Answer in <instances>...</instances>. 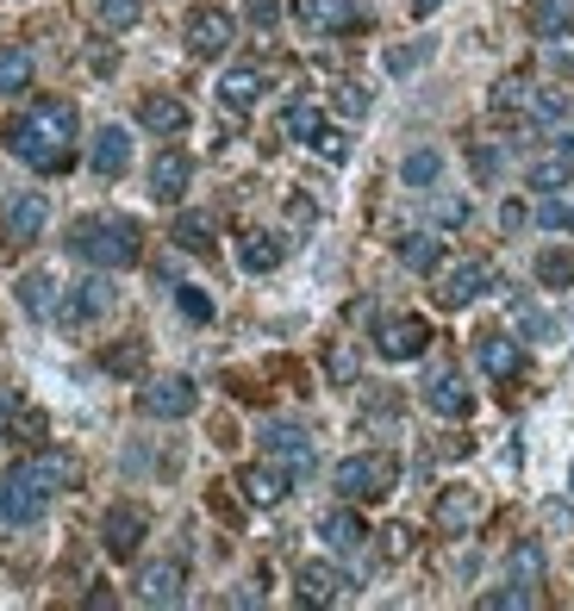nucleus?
Wrapping results in <instances>:
<instances>
[{"label": "nucleus", "mask_w": 574, "mask_h": 611, "mask_svg": "<svg viewBox=\"0 0 574 611\" xmlns=\"http://www.w3.org/2000/svg\"><path fill=\"white\" fill-rule=\"evenodd\" d=\"M107 306H112V282H107V268H100V275L76 282V294L63 299V318H69V325H88V318H100Z\"/></svg>", "instance_id": "nucleus-19"}, {"label": "nucleus", "mask_w": 574, "mask_h": 611, "mask_svg": "<svg viewBox=\"0 0 574 611\" xmlns=\"http://www.w3.org/2000/svg\"><path fill=\"white\" fill-rule=\"evenodd\" d=\"M537 282L543 287H574V256L568 250H543L537 256Z\"/></svg>", "instance_id": "nucleus-39"}, {"label": "nucleus", "mask_w": 574, "mask_h": 611, "mask_svg": "<svg viewBox=\"0 0 574 611\" xmlns=\"http://www.w3.org/2000/svg\"><path fill=\"white\" fill-rule=\"evenodd\" d=\"M95 13H100V26H107V32H131V26L144 19V0H100Z\"/></svg>", "instance_id": "nucleus-37"}, {"label": "nucleus", "mask_w": 574, "mask_h": 611, "mask_svg": "<svg viewBox=\"0 0 574 611\" xmlns=\"http://www.w3.org/2000/svg\"><path fill=\"white\" fill-rule=\"evenodd\" d=\"M512 318H518V325H525L531 337H556V325H550V318H543L537 306H531V299H512Z\"/></svg>", "instance_id": "nucleus-44"}, {"label": "nucleus", "mask_w": 574, "mask_h": 611, "mask_svg": "<svg viewBox=\"0 0 574 611\" xmlns=\"http://www.w3.org/2000/svg\"><path fill=\"white\" fill-rule=\"evenodd\" d=\"M313 144H319V150H325V157H331V162H344V157H350V144H344V131H331V126H325V131H319V138H313Z\"/></svg>", "instance_id": "nucleus-49"}, {"label": "nucleus", "mask_w": 574, "mask_h": 611, "mask_svg": "<svg viewBox=\"0 0 574 611\" xmlns=\"http://www.w3.org/2000/svg\"><path fill=\"white\" fill-rule=\"evenodd\" d=\"M281 131L287 138H300V144H313L325 131V112H319V100H294V107L281 112Z\"/></svg>", "instance_id": "nucleus-31"}, {"label": "nucleus", "mask_w": 574, "mask_h": 611, "mask_svg": "<svg viewBox=\"0 0 574 611\" xmlns=\"http://www.w3.org/2000/svg\"><path fill=\"white\" fill-rule=\"evenodd\" d=\"M188 181H194V162L181 157V150H162L157 162H150V200H181L188 194Z\"/></svg>", "instance_id": "nucleus-18"}, {"label": "nucleus", "mask_w": 574, "mask_h": 611, "mask_svg": "<svg viewBox=\"0 0 574 611\" xmlns=\"http://www.w3.org/2000/svg\"><path fill=\"white\" fill-rule=\"evenodd\" d=\"M568 175H574V162L556 150V157H537V162H531V175H525V181H531L537 194H556V188H568Z\"/></svg>", "instance_id": "nucleus-34"}, {"label": "nucleus", "mask_w": 574, "mask_h": 611, "mask_svg": "<svg viewBox=\"0 0 574 611\" xmlns=\"http://www.w3.org/2000/svg\"><path fill=\"white\" fill-rule=\"evenodd\" d=\"M531 95H537V88H531V76H499L494 95H487V107H494L499 119H512V112H531Z\"/></svg>", "instance_id": "nucleus-29"}, {"label": "nucleus", "mask_w": 574, "mask_h": 611, "mask_svg": "<svg viewBox=\"0 0 574 611\" xmlns=\"http://www.w3.org/2000/svg\"><path fill=\"white\" fill-rule=\"evenodd\" d=\"M287 481H294V474H287L281 462H256V469L238 474V493H244V505H281Z\"/></svg>", "instance_id": "nucleus-15"}, {"label": "nucleus", "mask_w": 574, "mask_h": 611, "mask_svg": "<svg viewBox=\"0 0 574 611\" xmlns=\"http://www.w3.org/2000/svg\"><path fill=\"white\" fill-rule=\"evenodd\" d=\"M95 175L100 181H119V175L131 169V131L126 126H100V138H95Z\"/></svg>", "instance_id": "nucleus-17"}, {"label": "nucleus", "mask_w": 574, "mask_h": 611, "mask_svg": "<svg viewBox=\"0 0 574 611\" xmlns=\"http://www.w3.org/2000/svg\"><path fill=\"white\" fill-rule=\"evenodd\" d=\"M425 57H430V45H394L387 50V69H394V76H413Z\"/></svg>", "instance_id": "nucleus-42"}, {"label": "nucleus", "mask_w": 574, "mask_h": 611, "mask_svg": "<svg viewBox=\"0 0 574 611\" xmlns=\"http://www.w3.org/2000/svg\"><path fill=\"white\" fill-rule=\"evenodd\" d=\"M437 175H444V157H437V150H413V157L399 162V181H406V188H437Z\"/></svg>", "instance_id": "nucleus-35"}, {"label": "nucleus", "mask_w": 574, "mask_h": 611, "mask_svg": "<svg viewBox=\"0 0 574 611\" xmlns=\"http://www.w3.org/2000/svg\"><path fill=\"white\" fill-rule=\"evenodd\" d=\"M537 219L550 225V231H562V225H568V200H556V194H550V200L537 206Z\"/></svg>", "instance_id": "nucleus-48"}, {"label": "nucleus", "mask_w": 574, "mask_h": 611, "mask_svg": "<svg viewBox=\"0 0 574 611\" xmlns=\"http://www.w3.org/2000/svg\"><path fill=\"white\" fill-rule=\"evenodd\" d=\"M325 375H331V387H356V349L337 344L331 356H325Z\"/></svg>", "instance_id": "nucleus-40"}, {"label": "nucleus", "mask_w": 574, "mask_h": 611, "mask_svg": "<svg viewBox=\"0 0 574 611\" xmlns=\"http://www.w3.org/2000/svg\"><path fill=\"white\" fill-rule=\"evenodd\" d=\"M568 231H574V206H568Z\"/></svg>", "instance_id": "nucleus-58"}, {"label": "nucleus", "mask_w": 574, "mask_h": 611, "mask_svg": "<svg viewBox=\"0 0 574 611\" xmlns=\"http://www.w3.org/2000/svg\"><path fill=\"white\" fill-rule=\"evenodd\" d=\"M543 524H550V531H568V536H574V512H568L562 500H556V505H543Z\"/></svg>", "instance_id": "nucleus-50"}, {"label": "nucleus", "mask_w": 574, "mask_h": 611, "mask_svg": "<svg viewBox=\"0 0 574 611\" xmlns=\"http://www.w3.org/2000/svg\"><path fill=\"white\" fill-rule=\"evenodd\" d=\"M188 100H176V95H144L138 100V126L144 131H157V138H181L188 131Z\"/></svg>", "instance_id": "nucleus-12"}, {"label": "nucleus", "mask_w": 574, "mask_h": 611, "mask_svg": "<svg viewBox=\"0 0 574 611\" xmlns=\"http://www.w3.org/2000/svg\"><path fill=\"white\" fill-rule=\"evenodd\" d=\"M375 349H382L387 362H418L430 349V325H425V318H382Z\"/></svg>", "instance_id": "nucleus-9"}, {"label": "nucleus", "mask_w": 574, "mask_h": 611, "mask_svg": "<svg viewBox=\"0 0 574 611\" xmlns=\"http://www.w3.org/2000/svg\"><path fill=\"white\" fill-rule=\"evenodd\" d=\"M13 412H19V400L7 387H0V431H7V424H13Z\"/></svg>", "instance_id": "nucleus-55"}, {"label": "nucleus", "mask_w": 574, "mask_h": 611, "mask_svg": "<svg viewBox=\"0 0 574 611\" xmlns=\"http://www.w3.org/2000/svg\"><path fill=\"white\" fill-rule=\"evenodd\" d=\"M525 119H537V126H562V119H568V95H562V88H537Z\"/></svg>", "instance_id": "nucleus-36"}, {"label": "nucleus", "mask_w": 574, "mask_h": 611, "mask_svg": "<svg viewBox=\"0 0 574 611\" xmlns=\"http://www.w3.org/2000/svg\"><path fill=\"white\" fill-rule=\"evenodd\" d=\"M337 493H344V500L350 505H375V500H387V493H394L399 486V462L387 450H368V455H344V462H337Z\"/></svg>", "instance_id": "nucleus-3"}, {"label": "nucleus", "mask_w": 574, "mask_h": 611, "mask_svg": "<svg viewBox=\"0 0 574 611\" xmlns=\"http://www.w3.org/2000/svg\"><path fill=\"white\" fill-rule=\"evenodd\" d=\"M506 568H512V580H518V587H537V580H543V549L537 543H518L506 555Z\"/></svg>", "instance_id": "nucleus-38"}, {"label": "nucleus", "mask_w": 574, "mask_h": 611, "mask_svg": "<svg viewBox=\"0 0 574 611\" xmlns=\"http://www.w3.org/2000/svg\"><path fill=\"white\" fill-rule=\"evenodd\" d=\"M19 306H26L32 318H57L63 313V294H57V282H50L44 268H32V275L19 282Z\"/></svg>", "instance_id": "nucleus-25"}, {"label": "nucleus", "mask_w": 574, "mask_h": 611, "mask_svg": "<svg viewBox=\"0 0 574 611\" xmlns=\"http://www.w3.org/2000/svg\"><path fill=\"white\" fill-rule=\"evenodd\" d=\"M319 536H325V549H337V555H356V549H368V524L350 512V505L325 512V518H319Z\"/></svg>", "instance_id": "nucleus-20"}, {"label": "nucleus", "mask_w": 574, "mask_h": 611, "mask_svg": "<svg viewBox=\"0 0 574 611\" xmlns=\"http://www.w3.org/2000/svg\"><path fill=\"white\" fill-rule=\"evenodd\" d=\"M275 19H281V13H275V0H250V26H256V32H269Z\"/></svg>", "instance_id": "nucleus-51"}, {"label": "nucleus", "mask_w": 574, "mask_h": 611, "mask_svg": "<svg viewBox=\"0 0 574 611\" xmlns=\"http://www.w3.org/2000/svg\"><path fill=\"white\" fill-rule=\"evenodd\" d=\"M294 19H300V32L313 38H337L356 26V7L350 0H294Z\"/></svg>", "instance_id": "nucleus-11"}, {"label": "nucleus", "mask_w": 574, "mask_h": 611, "mask_svg": "<svg viewBox=\"0 0 574 611\" xmlns=\"http://www.w3.org/2000/svg\"><path fill=\"white\" fill-rule=\"evenodd\" d=\"M281 256H287V244L275 231H244V244H238V263L250 268V275H269V268H281Z\"/></svg>", "instance_id": "nucleus-24"}, {"label": "nucleus", "mask_w": 574, "mask_h": 611, "mask_svg": "<svg viewBox=\"0 0 574 611\" xmlns=\"http://www.w3.org/2000/svg\"><path fill=\"white\" fill-rule=\"evenodd\" d=\"M263 88H269V76L256 63H238V69H225V81H219V100L231 112H250L256 100H263Z\"/></svg>", "instance_id": "nucleus-22"}, {"label": "nucleus", "mask_w": 574, "mask_h": 611, "mask_svg": "<svg viewBox=\"0 0 574 611\" xmlns=\"http://www.w3.org/2000/svg\"><path fill=\"white\" fill-rule=\"evenodd\" d=\"M169 237H176L188 256H207V250H212V219H207V213H181Z\"/></svg>", "instance_id": "nucleus-33"}, {"label": "nucleus", "mask_w": 574, "mask_h": 611, "mask_svg": "<svg viewBox=\"0 0 574 611\" xmlns=\"http://www.w3.org/2000/svg\"><path fill=\"white\" fill-rule=\"evenodd\" d=\"M44 225H50L44 194H13V200H7V237H13V244H38Z\"/></svg>", "instance_id": "nucleus-13"}, {"label": "nucleus", "mask_w": 574, "mask_h": 611, "mask_svg": "<svg viewBox=\"0 0 574 611\" xmlns=\"http://www.w3.org/2000/svg\"><path fill=\"white\" fill-rule=\"evenodd\" d=\"M337 107H344V112H363V107H368V95L356 88V81H344V95H337Z\"/></svg>", "instance_id": "nucleus-54"}, {"label": "nucleus", "mask_w": 574, "mask_h": 611, "mask_svg": "<svg viewBox=\"0 0 574 611\" xmlns=\"http://www.w3.org/2000/svg\"><path fill=\"white\" fill-rule=\"evenodd\" d=\"M263 450L287 474H313V437H306L300 424H263Z\"/></svg>", "instance_id": "nucleus-10"}, {"label": "nucleus", "mask_w": 574, "mask_h": 611, "mask_svg": "<svg viewBox=\"0 0 574 611\" xmlns=\"http://www.w3.org/2000/svg\"><path fill=\"white\" fill-rule=\"evenodd\" d=\"M430 219L444 225V231H456V225H468V200H463V194H437V206H430Z\"/></svg>", "instance_id": "nucleus-41"}, {"label": "nucleus", "mask_w": 574, "mask_h": 611, "mask_svg": "<svg viewBox=\"0 0 574 611\" xmlns=\"http://www.w3.org/2000/svg\"><path fill=\"white\" fill-rule=\"evenodd\" d=\"M300 599L306 605H337V599H350V574L331 562H300Z\"/></svg>", "instance_id": "nucleus-14"}, {"label": "nucleus", "mask_w": 574, "mask_h": 611, "mask_svg": "<svg viewBox=\"0 0 574 611\" xmlns=\"http://www.w3.org/2000/svg\"><path fill=\"white\" fill-rule=\"evenodd\" d=\"M176 299H181V313H188L194 325H207V318H212V299L200 294V287H176Z\"/></svg>", "instance_id": "nucleus-46"}, {"label": "nucleus", "mask_w": 574, "mask_h": 611, "mask_svg": "<svg viewBox=\"0 0 574 611\" xmlns=\"http://www.w3.org/2000/svg\"><path fill=\"white\" fill-rule=\"evenodd\" d=\"M574 26V0H537L531 7V32L537 38H562Z\"/></svg>", "instance_id": "nucleus-32"}, {"label": "nucleus", "mask_w": 574, "mask_h": 611, "mask_svg": "<svg viewBox=\"0 0 574 611\" xmlns=\"http://www.w3.org/2000/svg\"><path fill=\"white\" fill-rule=\"evenodd\" d=\"M32 88V50L26 45H0V100H13Z\"/></svg>", "instance_id": "nucleus-27"}, {"label": "nucleus", "mask_w": 574, "mask_h": 611, "mask_svg": "<svg viewBox=\"0 0 574 611\" xmlns=\"http://www.w3.org/2000/svg\"><path fill=\"white\" fill-rule=\"evenodd\" d=\"M76 131H81V119H76L69 100H38V107L26 112V119H13L0 138H7V150H13L19 162H32L38 175H63L69 162H76Z\"/></svg>", "instance_id": "nucleus-1"}, {"label": "nucleus", "mask_w": 574, "mask_h": 611, "mask_svg": "<svg viewBox=\"0 0 574 611\" xmlns=\"http://www.w3.org/2000/svg\"><path fill=\"white\" fill-rule=\"evenodd\" d=\"M562 157H568V162H574V131H562Z\"/></svg>", "instance_id": "nucleus-57"}, {"label": "nucleus", "mask_w": 574, "mask_h": 611, "mask_svg": "<svg viewBox=\"0 0 574 611\" xmlns=\"http://www.w3.org/2000/svg\"><path fill=\"white\" fill-rule=\"evenodd\" d=\"M399 263L413 268V275H437L444 268V237H430V231L399 237Z\"/></svg>", "instance_id": "nucleus-26"}, {"label": "nucleus", "mask_w": 574, "mask_h": 611, "mask_svg": "<svg viewBox=\"0 0 574 611\" xmlns=\"http://www.w3.org/2000/svg\"><path fill=\"white\" fill-rule=\"evenodd\" d=\"M487 287H499V275H494V263H481V256H468V263H456V268H444V282H437V306L444 313H463V306H475Z\"/></svg>", "instance_id": "nucleus-4"}, {"label": "nucleus", "mask_w": 574, "mask_h": 611, "mask_svg": "<svg viewBox=\"0 0 574 611\" xmlns=\"http://www.w3.org/2000/svg\"><path fill=\"white\" fill-rule=\"evenodd\" d=\"M13 431H19L26 443H44V412H32V406H26V412H13Z\"/></svg>", "instance_id": "nucleus-47"}, {"label": "nucleus", "mask_w": 574, "mask_h": 611, "mask_svg": "<svg viewBox=\"0 0 574 611\" xmlns=\"http://www.w3.org/2000/svg\"><path fill=\"white\" fill-rule=\"evenodd\" d=\"M19 474H26L38 493H69V486L81 481V462L69 450H38V455H26V462H19Z\"/></svg>", "instance_id": "nucleus-8"}, {"label": "nucleus", "mask_w": 574, "mask_h": 611, "mask_svg": "<svg viewBox=\"0 0 574 611\" xmlns=\"http://www.w3.org/2000/svg\"><path fill=\"white\" fill-rule=\"evenodd\" d=\"M525 219H531V213H525L518 200H506V206H499V225H506V231H525Z\"/></svg>", "instance_id": "nucleus-52"}, {"label": "nucleus", "mask_w": 574, "mask_h": 611, "mask_svg": "<svg viewBox=\"0 0 574 611\" xmlns=\"http://www.w3.org/2000/svg\"><path fill=\"white\" fill-rule=\"evenodd\" d=\"M181 587H188V568H181V562H150L138 574V599H144V605H181Z\"/></svg>", "instance_id": "nucleus-16"}, {"label": "nucleus", "mask_w": 574, "mask_h": 611, "mask_svg": "<svg viewBox=\"0 0 574 611\" xmlns=\"http://www.w3.org/2000/svg\"><path fill=\"white\" fill-rule=\"evenodd\" d=\"M437 7H444V0H413V13H418V19H430Z\"/></svg>", "instance_id": "nucleus-56"}, {"label": "nucleus", "mask_w": 574, "mask_h": 611, "mask_svg": "<svg viewBox=\"0 0 574 611\" xmlns=\"http://www.w3.org/2000/svg\"><path fill=\"white\" fill-rule=\"evenodd\" d=\"M138 406L150 412V418H188V412L200 406V387H194L188 375H157V381H144Z\"/></svg>", "instance_id": "nucleus-6"}, {"label": "nucleus", "mask_w": 574, "mask_h": 611, "mask_svg": "<svg viewBox=\"0 0 574 611\" xmlns=\"http://www.w3.org/2000/svg\"><path fill=\"white\" fill-rule=\"evenodd\" d=\"M531 599H537V593L512 580V587H499V593H481V605H487V611H512V605H531Z\"/></svg>", "instance_id": "nucleus-43"}, {"label": "nucleus", "mask_w": 574, "mask_h": 611, "mask_svg": "<svg viewBox=\"0 0 574 611\" xmlns=\"http://www.w3.org/2000/svg\"><path fill=\"white\" fill-rule=\"evenodd\" d=\"M475 362H481L494 381H512L518 368H525V349H518V337H499V331H487V337L475 344Z\"/></svg>", "instance_id": "nucleus-21"}, {"label": "nucleus", "mask_w": 574, "mask_h": 611, "mask_svg": "<svg viewBox=\"0 0 574 611\" xmlns=\"http://www.w3.org/2000/svg\"><path fill=\"white\" fill-rule=\"evenodd\" d=\"M69 250L81 256V263L95 268H131L138 263V219H126V213H88V219L69 225Z\"/></svg>", "instance_id": "nucleus-2"}, {"label": "nucleus", "mask_w": 574, "mask_h": 611, "mask_svg": "<svg viewBox=\"0 0 574 611\" xmlns=\"http://www.w3.org/2000/svg\"><path fill=\"white\" fill-rule=\"evenodd\" d=\"M475 512H481V500L468 486H444V500H437V524H444V531H468Z\"/></svg>", "instance_id": "nucleus-28"}, {"label": "nucleus", "mask_w": 574, "mask_h": 611, "mask_svg": "<svg viewBox=\"0 0 574 611\" xmlns=\"http://www.w3.org/2000/svg\"><path fill=\"white\" fill-rule=\"evenodd\" d=\"M425 406L437 412V418H468V412H475V393L463 387V375H437L425 387Z\"/></svg>", "instance_id": "nucleus-23"}, {"label": "nucleus", "mask_w": 574, "mask_h": 611, "mask_svg": "<svg viewBox=\"0 0 574 611\" xmlns=\"http://www.w3.org/2000/svg\"><path fill=\"white\" fill-rule=\"evenodd\" d=\"M387 555H413V531H406V524H394V531H387Z\"/></svg>", "instance_id": "nucleus-53"}, {"label": "nucleus", "mask_w": 574, "mask_h": 611, "mask_svg": "<svg viewBox=\"0 0 574 611\" xmlns=\"http://www.w3.org/2000/svg\"><path fill=\"white\" fill-rule=\"evenodd\" d=\"M231 45H238V19L225 13V7H200V13L188 19V50L200 63H219Z\"/></svg>", "instance_id": "nucleus-5"}, {"label": "nucleus", "mask_w": 574, "mask_h": 611, "mask_svg": "<svg viewBox=\"0 0 574 611\" xmlns=\"http://www.w3.org/2000/svg\"><path fill=\"white\" fill-rule=\"evenodd\" d=\"M144 362H150V344H144V337H126V344H112L107 356H100V368H107V375L138 381V375H144Z\"/></svg>", "instance_id": "nucleus-30"}, {"label": "nucleus", "mask_w": 574, "mask_h": 611, "mask_svg": "<svg viewBox=\"0 0 574 611\" xmlns=\"http://www.w3.org/2000/svg\"><path fill=\"white\" fill-rule=\"evenodd\" d=\"M499 162H506V157H499L494 144H475V150H468V169H475L481 181H494V175H499Z\"/></svg>", "instance_id": "nucleus-45"}, {"label": "nucleus", "mask_w": 574, "mask_h": 611, "mask_svg": "<svg viewBox=\"0 0 574 611\" xmlns=\"http://www.w3.org/2000/svg\"><path fill=\"white\" fill-rule=\"evenodd\" d=\"M144 531H150V512H144V505H112V512L100 518V543H107L112 562H131Z\"/></svg>", "instance_id": "nucleus-7"}]
</instances>
